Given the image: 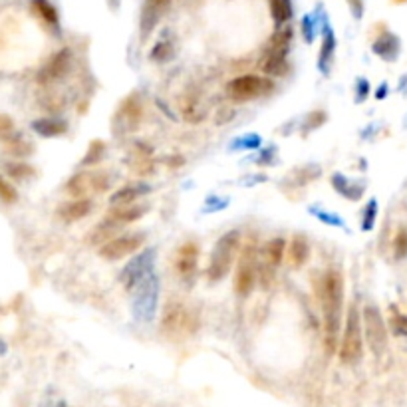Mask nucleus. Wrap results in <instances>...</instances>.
Wrapping results in <instances>:
<instances>
[{
	"instance_id": "f257e3e1",
	"label": "nucleus",
	"mask_w": 407,
	"mask_h": 407,
	"mask_svg": "<svg viewBox=\"0 0 407 407\" xmlns=\"http://www.w3.org/2000/svg\"><path fill=\"white\" fill-rule=\"evenodd\" d=\"M320 304H322V328H324V350L326 356L338 352L342 318H344V276L330 269L320 282Z\"/></svg>"
},
{
	"instance_id": "f03ea898",
	"label": "nucleus",
	"mask_w": 407,
	"mask_h": 407,
	"mask_svg": "<svg viewBox=\"0 0 407 407\" xmlns=\"http://www.w3.org/2000/svg\"><path fill=\"white\" fill-rule=\"evenodd\" d=\"M239 253H241V233L239 230H226L212 246L211 260H209V269H207L209 280L211 282L223 280L233 269L235 258L239 257Z\"/></svg>"
},
{
	"instance_id": "7ed1b4c3",
	"label": "nucleus",
	"mask_w": 407,
	"mask_h": 407,
	"mask_svg": "<svg viewBox=\"0 0 407 407\" xmlns=\"http://www.w3.org/2000/svg\"><path fill=\"white\" fill-rule=\"evenodd\" d=\"M199 330V318L183 302H169L161 318V332L169 340H187Z\"/></svg>"
},
{
	"instance_id": "20e7f679",
	"label": "nucleus",
	"mask_w": 407,
	"mask_h": 407,
	"mask_svg": "<svg viewBox=\"0 0 407 407\" xmlns=\"http://www.w3.org/2000/svg\"><path fill=\"white\" fill-rule=\"evenodd\" d=\"M338 356L342 363H356L362 360L363 356V332H362V316L358 312V306L352 304L347 308L346 326L340 334V344H338Z\"/></svg>"
},
{
	"instance_id": "39448f33",
	"label": "nucleus",
	"mask_w": 407,
	"mask_h": 407,
	"mask_svg": "<svg viewBox=\"0 0 407 407\" xmlns=\"http://www.w3.org/2000/svg\"><path fill=\"white\" fill-rule=\"evenodd\" d=\"M258 282V248L255 242H248L239 253V264L235 274V292L246 298L253 294Z\"/></svg>"
},
{
	"instance_id": "423d86ee",
	"label": "nucleus",
	"mask_w": 407,
	"mask_h": 407,
	"mask_svg": "<svg viewBox=\"0 0 407 407\" xmlns=\"http://www.w3.org/2000/svg\"><path fill=\"white\" fill-rule=\"evenodd\" d=\"M272 90H274V82L271 78H262L257 74H242L226 84V96L237 104L257 100Z\"/></svg>"
},
{
	"instance_id": "0eeeda50",
	"label": "nucleus",
	"mask_w": 407,
	"mask_h": 407,
	"mask_svg": "<svg viewBox=\"0 0 407 407\" xmlns=\"http://www.w3.org/2000/svg\"><path fill=\"white\" fill-rule=\"evenodd\" d=\"M360 316H362V332L368 346L374 356H381L388 347V328H386V320L381 316V310L376 304H365Z\"/></svg>"
},
{
	"instance_id": "6e6552de",
	"label": "nucleus",
	"mask_w": 407,
	"mask_h": 407,
	"mask_svg": "<svg viewBox=\"0 0 407 407\" xmlns=\"http://www.w3.org/2000/svg\"><path fill=\"white\" fill-rule=\"evenodd\" d=\"M111 187L107 171H80L66 183V193L72 199H88V193H106Z\"/></svg>"
},
{
	"instance_id": "1a4fd4ad",
	"label": "nucleus",
	"mask_w": 407,
	"mask_h": 407,
	"mask_svg": "<svg viewBox=\"0 0 407 407\" xmlns=\"http://www.w3.org/2000/svg\"><path fill=\"white\" fill-rule=\"evenodd\" d=\"M284 257H287V241L282 237L271 239L258 251V280L262 288L271 287Z\"/></svg>"
},
{
	"instance_id": "9d476101",
	"label": "nucleus",
	"mask_w": 407,
	"mask_h": 407,
	"mask_svg": "<svg viewBox=\"0 0 407 407\" xmlns=\"http://www.w3.org/2000/svg\"><path fill=\"white\" fill-rule=\"evenodd\" d=\"M136 300H134V314H136L137 320H143V322H150L153 314H155V308H157V296H159V280H157V274L151 272L150 276H145L136 288Z\"/></svg>"
},
{
	"instance_id": "9b49d317",
	"label": "nucleus",
	"mask_w": 407,
	"mask_h": 407,
	"mask_svg": "<svg viewBox=\"0 0 407 407\" xmlns=\"http://www.w3.org/2000/svg\"><path fill=\"white\" fill-rule=\"evenodd\" d=\"M143 116H145V107H143L141 98L137 93H132L118 107L114 116V129L118 134H134L139 129Z\"/></svg>"
},
{
	"instance_id": "f8f14e48",
	"label": "nucleus",
	"mask_w": 407,
	"mask_h": 407,
	"mask_svg": "<svg viewBox=\"0 0 407 407\" xmlns=\"http://www.w3.org/2000/svg\"><path fill=\"white\" fill-rule=\"evenodd\" d=\"M145 244V235L143 233H123L107 241L104 246H100V257L109 262H116L125 257L136 255L137 251Z\"/></svg>"
},
{
	"instance_id": "ddd939ff",
	"label": "nucleus",
	"mask_w": 407,
	"mask_h": 407,
	"mask_svg": "<svg viewBox=\"0 0 407 407\" xmlns=\"http://www.w3.org/2000/svg\"><path fill=\"white\" fill-rule=\"evenodd\" d=\"M70 68H72V50L62 48L44 62V66L36 74V80L40 86H52V84L60 82L62 78H66Z\"/></svg>"
},
{
	"instance_id": "4468645a",
	"label": "nucleus",
	"mask_w": 407,
	"mask_h": 407,
	"mask_svg": "<svg viewBox=\"0 0 407 407\" xmlns=\"http://www.w3.org/2000/svg\"><path fill=\"white\" fill-rule=\"evenodd\" d=\"M153 260H155V255H153V251H143L139 257H136L125 269L121 272V282L125 284L127 290H134V288L145 278V276H150L151 272H153Z\"/></svg>"
},
{
	"instance_id": "2eb2a0df",
	"label": "nucleus",
	"mask_w": 407,
	"mask_h": 407,
	"mask_svg": "<svg viewBox=\"0 0 407 407\" xmlns=\"http://www.w3.org/2000/svg\"><path fill=\"white\" fill-rule=\"evenodd\" d=\"M147 211H150L147 205H136V203L134 205H121V207H109L104 221L121 228L123 225H132V223H136L139 219H143L147 215Z\"/></svg>"
},
{
	"instance_id": "dca6fc26",
	"label": "nucleus",
	"mask_w": 407,
	"mask_h": 407,
	"mask_svg": "<svg viewBox=\"0 0 407 407\" xmlns=\"http://www.w3.org/2000/svg\"><path fill=\"white\" fill-rule=\"evenodd\" d=\"M199 246H197V242H185L179 246V251H177V258H175V266H177V272H179V276L185 278V280H189V278H193L197 274V269H199Z\"/></svg>"
},
{
	"instance_id": "f3484780",
	"label": "nucleus",
	"mask_w": 407,
	"mask_h": 407,
	"mask_svg": "<svg viewBox=\"0 0 407 407\" xmlns=\"http://www.w3.org/2000/svg\"><path fill=\"white\" fill-rule=\"evenodd\" d=\"M151 187L147 183H127L120 187L118 191H114L109 195V205L111 207H121V205H134L139 199H143L145 195H150Z\"/></svg>"
},
{
	"instance_id": "a211bd4d",
	"label": "nucleus",
	"mask_w": 407,
	"mask_h": 407,
	"mask_svg": "<svg viewBox=\"0 0 407 407\" xmlns=\"http://www.w3.org/2000/svg\"><path fill=\"white\" fill-rule=\"evenodd\" d=\"M91 199H72V201H66L62 203L60 207L56 209V217L64 221V223H75V221H82L86 219L91 212Z\"/></svg>"
},
{
	"instance_id": "6ab92c4d",
	"label": "nucleus",
	"mask_w": 407,
	"mask_h": 407,
	"mask_svg": "<svg viewBox=\"0 0 407 407\" xmlns=\"http://www.w3.org/2000/svg\"><path fill=\"white\" fill-rule=\"evenodd\" d=\"M127 165L137 175H151L153 165H155L151 159V147H147L145 143H136V147L129 153Z\"/></svg>"
},
{
	"instance_id": "aec40b11",
	"label": "nucleus",
	"mask_w": 407,
	"mask_h": 407,
	"mask_svg": "<svg viewBox=\"0 0 407 407\" xmlns=\"http://www.w3.org/2000/svg\"><path fill=\"white\" fill-rule=\"evenodd\" d=\"M287 257L292 269H302L310 258V242H308V239L302 237V235H296L287 246Z\"/></svg>"
},
{
	"instance_id": "412c9836",
	"label": "nucleus",
	"mask_w": 407,
	"mask_h": 407,
	"mask_svg": "<svg viewBox=\"0 0 407 407\" xmlns=\"http://www.w3.org/2000/svg\"><path fill=\"white\" fill-rule=\"evenodd\" d=\"M2 151L8 157L24 159V157H30L32 153H34V145L28 143L22 136H15V132H12L10 136L2 137Z\"/></svg>"
},
{
	"instance_id": "4be33fe9",
	"label": "nucleus",
	"mask_w": 407,
	"mask_h": 407,
	"mask_svg": "<svg viewBox=\"0 0 407 407\" xmlns=\"http://www.w3.org/2000/svg\"><path fill=\"white\" fill-rule=\"evenodd\" d=\"M169 4H171V0H145L143 16H141V26H143L145 34L157 24V20L165 12Z\"/></svg>"
},
{
	"instance_id": "5701e85b",
	"label": "nucleus",
	"mask_w": 407,
	"mask_h": 407,
	"mask_svg": "<svg viewBox=\"0 0 407 407\" xmlns=\"http://www.w3.org/2000/svg\"><path fill=\"white\" fill-rule=\"evenodd\" d=\"M32 129L40 137H60L68 132V121L58 118H40L32 121Z\"/></svg>"
},
{
	"instance_id": "b1692460",
	"label": "nucleus",
	"mask_w": 407,
	"mask_h": 407,
	"mask_svg": "<svg viewBox=\"0 0 407 407\" xmlns=\"http://www.w3.org/2000/svg\"><path fill=\"white\" fill-rule=\"evenodd\" d=\"M30 6L36 18L40 22H44L46 26H52V28L58 26V10H56V6H52V2H48V0H32Z\"/></svg>"
},
{
	"instance_id": "393cba45",
	"label": "nucleus",
	"mask_w": 407,
	"mask_h": 407,
	"mask_svg": "<svg viewBox=\"0 0 407 407\" xmlns=\"http://www.w3.org/2000/svg\"><path fill=\"white\" fill-rule=\"evenodd\" d=\"M260 70L266 75H272V78H278V75H284L288 72V62L287 56L282 54H264V58L260 60Z\"/></svg>"
},
{
	"instance_id": "a878e982",
	"label": "nucleus",
	"mask_w": 407,
	"mask_h": 407,
	"mask_svg": "<svg viewBox=\"0 0 407 407\" xmlns=\"http://www.w3.org/2000/svg\"><path fill=\"white\" fill-rule=\"evenodd\" d=\"M332 185L334 189H336V193H340V195L346 197L350 201H358V199H362L363 195V187L356 185V183L347 181L346 177L340 175V173L332 175Z\"/></svg>"
},
{
	"instance_id": "bb28decb",
	"label": "nucleus",
	"mask_w": 407,
	"mask_h": 407,
	"mask_svg": "<svg viewBox=\"0 0 407 407\" xmlns=\"http://www.w3.org/2000/svg\"><path fill=\"white\" fill-rule=\"evenodd\" d=\"M118 230H120L118 226H114L111 223H107V221H102L93 230H90L88 242L93 244V246H104L107 241H111L114 237H118Z\"/></svg>"
},
{
	"instance_id": "cd10ccee",
	"label": "nucleus",
	"mask_w": 407,
	"mask_h": 407,
	"mask_svg": "<svg viewBox=\"0 0 407 407\" xmlns=\"http://www.w3.org/2000/svg\"><path fill=\"white\" fill-rule=\"evenodd\" d=\"M4 171L15 181H26L36 175V169L26 161H8V163H4Z\"/></svg>"
},
{
	"instance_id": "c85d7f7f",
	"label": "nucleus",
	"mask_w": 407,
	"mask_h": 407,
	"mask_svg": "<svg viewBox=\"0 0 407 407\" xmlns=\"http://www.w3.org/2000/svg\"><path fill=\"white\" fill-rule=\"evenodd\" d=\"M179 107H181L183 118L189 121V123H199V121L205 118V109L201 107V104H199V100H197V98H191V96L183 98Z\"/></svg>"
},
{
	"instance_id": "c756f323",
	"label": "nucleus",
	"mask_w": 407,
	"mask_h": 407,
	"mask_svg": "<svg viewBox=\"0 0 407 407\" xmlns=\"http://www.w3.org/2000/svg\"><path fill=\"white\" fill-rule=\"evenodd\" d=\"M106 151H107L106 141H102V139H93V141L90 143V147H88V151H86V155H84V159H82V165L84 167L98 165V163L106 157Z\"/></svg>"
},
{
	"instance_id": "7c9ffc66",
	"label": "nucleus",
	"mask_w": 407,
	"mask_h": 407,
	"mask_svg": "<svg viewBox=\"0 0 407 407\" xmlns=\"http://www.w3.org/2000/svg\"><path fill=\"white\" fill-rule=\"evenodd\" d=\"M271 4V15L278 26L287 24L292 18V2L290 0H269Z\"/></svg>"
},
{
	"instance_id": "2f4dec72",
	"label": "nucleus",
	"mask_w": 407,
	"mask_h": 407,
	"mask_svg": "<svg viewBox=\"0 0 407 407\" xmlns=\"http://www.w3.org/2000/svg\"><path fill=\"white\" fill-rule=\"evenodd\" d=\"M332 56H334V38H332V34H326L324 44H322V52H320V60H318V66H320L322 74H328V72H330Z\"/></svg>"
},
{
	"instance_id": "473e14b6",
	"label": "nucleus",
	"mask_w": 407,
	"mask_h": 407,
	"mask_svg": "<svg viewBox=\"0 0 407 407\" xmlns=\"http://www.w3.org/2000/svg\"><path fill=\"white\" fill-rule=\"evenodd\" d=\"M374 52L379 54L381 58H386V60H392L393 56H395V52H397V42H395V38H393V36H383L381 40H377L376 42Z\"/></svg>"
},
{
	"instance_id": "72a5a7b5",
	"label": "nucleus",
	"mask_w": 407,
	"mask_h": 407,
	"mask_svg": "<svg viewBox=\"0 0 407 407\" xmlns=\"http://www.w3.org/2000/svg\"><path fill=\"white\" fill-rule=\"evenodd\" d=\"M390 328L395 336H407V316L401 314L395 306L390 308Z\"/></svg>"
},
{
	"instance_id": "f704fd0d",
	"label": "nucleus",
	"mask_w": 407,
	"mask_h": 407,
	"mask_svg": "<svg viewBox=\"0 0 407 407\" xmlns=\"http://www.w3.org/2000/svg\"><path fill=\"white\" fill-rule=\"evenodd\" d=\"M0 201L4 205H15L16 201H18V191L4 175H0Z\"/></svg>"
},
{
	"instance_id": "c9c22d12",
	"label": "nucleus",
	"mask_w": 407,
	"mask_h": 407,
	"mask_svg": "<svg viewBox=\"0 0 407 407\" xmlns=\"http://www.w3.org/2000/svg\"><path fill=\"white\" fill-rule=\"evenodd\" d=\"M326 121H328V114H326V111H322V109H314V111H310V114L306 116V120H304V134H308V132H312V129L322 127Z\"/></svg>"
},
{
	"instance_id": "e433bc0d",
	"label": "nucleus",
	"mask_w": 407,
	"mask_h": 407,
	"mask_svg": "<svg viewBox=\"0 0 407 407\" xmlns=\"http://www.w3.org/2000/svg\"><path fill=\"white\" fill-rule=\"evenodd\" d=\"M393 253L395 258H406L407 257V226H399L393 239Z\"/></svg>"
},
{
	"instance_id": "4c0bfd02",
	"label": "nucleus",
	"mask_w": 407,
	"mask_h": 407,
	"mask_svg": "<svg viewBox=\"0 0 407 407\" xmlns=\"http://www.w3.org/2000/svg\"><path fill=\"white\" fill-rule=\"evenodd\" d=\"M260 141L262 139L258 134H246V136L235 139L233 150H257V147H260Z\"/></svg>"
},
{
	"instance_id": "58836bf2",
	"label": "nucleus",
	"mask_w": 407,
	"mask_h": 407,
	"mask_svg": "<svg viewBox=\"0 0 407 407\" xmlns=\"http://www.w3.org/2000/svg\"><path fill=\"white\" fill-rule=\"evenodd\" d=\"M310 212L314 215V217H318L324 225H332V226H344V223H342V219L338 217V215H334V212H326L322 211V209H318V207H312L310 209Z\"/></svg>"
},
{
	"instance_id": "ea45409f",
	"label": "nucleus",
	"mask_w": 407,
	"mask_h": 407,
	"mask_svg": "<svg viewBox=\"0 0 407 407\" xmlns=\"http://www.w3.org/2000/svg\"><path fill=\"white\" fill-rule=\"evenodd\" d=\"M376 215H377V203L376 201H370L365 211H363V223L362 228L363 230H372V226L376 223Z\"/></svg>"
},
{
	"instance_id": "a19ab883",
	"label": "nucleus",
	"mask_w": 407,
	"mask_h": 407,
	"mask_svg": "<svg viewBox=\"0 0 407 407\" xmlns=\"http://www.w3.org/2000/svg\"><path fill=\"white\" fill-rule=\"evenodd\" d=\"M15 132V120L6 114H0V139Z\"/></svg>"
},
{
	"instance_id": "79ce46f5",
	"label": "nucleus",
	"mask_w": 407,
	"mask_h": 407,
	"mask_svg": "<svg viewBox=\"0 0 407 407\" xmlns=\"http://www.w3.org/2000/svg\"><path fill=\"white\" fill-rule=\"evenodd\" d=\"M171 54V48L167 44H157L153 50H151V58L157 62H165Z\"/></svg>"
},
{
	"instance_id": "37998d69",
	"label": "nucleus",
	"mask_w": 407,
	"mask_h": 407,
	"mask_svg": "<svg viewBox=\"0 0 407 407\" xmlns=\"http://www.w3.org/2000/svg\"><path fill=\"white\" fill-rule=\"evenodd\" d=\"M368 90H370V86H368V82L365 80H362L360 84H358V102L360 100H365V96H368Z\"/></svg>"
},
{
	"instance_id": "c03bdc74",
	"label": "nucleus",
	"mask_w": 407,
	"mask_h": 407,
	"mask_svg": "<svg viewBox=\"0 0 407 407\" xmlns=\"http://www.w3.org/2000/svg\"><path fill=\"white\" fill-rule=\"evenodd\" d=\"M185 163V159H183L181 155H173L171 159H167V165L169 167H179Z\"/></svg>"
}]
</instances>
